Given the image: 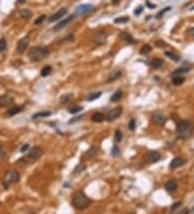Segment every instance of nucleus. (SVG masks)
<instances>
[{
  "label": "nucleus",
  "instance_id": "obj_38",
  "mask_svg": "<svg viewBox=\"0 0 194 214\" xmlns=\"http://www.w3.org/2000/svg\"><path fill=\"white\" fill-rule=\"evenodd\" d=\"M44 20H45V15H41V16L37 17V19H36V21H35V25L42 24V23L44 22Z\"/></svg>",
  "mask_w": 194,
  "mask_h": 214
},
{
  "label": "nucleus",
  "instance_id": "obj_49",
  "mask_svg": "<svg viewBox=\"0 0 194 214\" xmlns=\"http://www.w3.org/2000/svg\"><path fill=\"white\" fill-rule=\"evenodd\" d=\"M17 2L18 3H25L26 2V0H17Z\"/></svg>",
  "mask_w": 194,
  "mask_h": 214
},
{
  "label": "nucleus",
  "instance_id": "obj_12",
  "mask_svg": "<svg viewBox=\"0 0 194 214\" xmlns=\"http://www.w3.org/2000/svg\"><path fill=\"white\" fill-rule=\"evenodd\" d=\"M27 47H28V40L26 38L21 39L20 41L17 42V53L18 54H23L25 52V50L27 49Z\"/></svg>",
  "mask_w": 194,
  "mask_h": 214
},
{
  "label": "nucleus",
  "instance_id": "obj_8",
  "mask_svg": "<svg viewBox=\"0 0 194 214\" xmlns=\"http://www.w3.org/2000/svg\"><path fill=\"white\" fill-rule=\"evenodd\" d=\"M74 17H76V13H74V14H72V15H69V16L67 17V19L63 20L61 22L57 23V24L55 25L54 27H53V30H54V32H58V30L63 29V28H64L65 26H67V25H68L69 23H70L72 20H74Z\"/></svg>",
  "mask_w": 194,
  "mask_h": 214
},
{
  "label": "nucleus",
  "instance_id": "obj_3",
  "mask_svg": "<svg viewBox=\"0 0 194 214\" xmlns=\"http://www.w3.org/2000/svg\"><path fill=\"white\" fill-rule=\"evenodd\" d=\"M49 55V50L45 47H36L32 48L28 52V57L32 62H40Z\"/></svg>",
  "mask_w": 194,
  "mask_h": 214
},
{
  "label": "nucleus",
  "instance_id": "obj_23",
  "mask_svg": "<svg viewBox=\"0 0 194 214\" xmlns=\"http://www.w3.org/2000/svg\"><path fill=\"white\" fill-rule=\"evenodd\" d=\"M21 16L23 17V19H25V20H28V19H30L31 17V11L28 10V9H23V10H21L20 12Z\"/></svg>",
  "mask_w": 194,
  "mask_h": 214
},
{
  "label": "nucleus",
  "instance_id": "obj_32",
  "mask_svg": "<svg viewBox=\"0 0 194 214\" xmlns=\"http://www.w3.org/2000/svg\"><path fill=\"white\" fill-rule=\"evenodd\" d=\"M151 52V47H150L149 44H146V46H143V48H141V50H140V53L141 54H148V53H150Z\"/></svg>",
  "mask_w": 194,
  "mask_h": 214
},
{
  "label": "nucleus",
  "instance_id": "obj_16",
  "mask_svg": "<svg viewBox=\"0 0 194 214\" xmlns=\"http://www.w3.org/2000/svg\"><path fill=\"white\" fill-rule=\"evenodd\" d=\"M165 189L168 192H174L175 190L177 189V183L175 180H170L165 184Z\"/></svg>",
  "mask_w": 194,
  "mask_h": 214
},
{
  "label": "nucleus",
  "instance_id": "obj_50",
  "mask_svg": "<svg viewBox=\"0 0 194 214\" xmlns=\"http://www.w3.org/2000/svg\"><path fill=\"white\" fill-rule=\"evenodd\" d=\"M192 10H194V7H193V8H192Z\"/></svg>",
  "mask_w": 194,
  "mask_h": 214
},
{
  "label": "nucleus",
  "instance_id": "obj_31",
  "mask_svg": "<svg viewBox=\"0 0 194 214\" xmlns=\"http://www.w3.org/2000/svg\"><path fill=\"white\" fill-rule=\"evenodd\" d=\"M83 109V107L82 106H72V107H70L69 108V113L70 114H77V113H80V111Z\"/></svg>",
  "mask_w": 194,
  "mask_h": 214
},
{
  "label": "nucleus",
  "instance_id": "obj_7",
  "mask_svg": "<svg viewBox=\"0 0 194 214\" xmlns=\"http://www.w3.org/2000/svg\"><path fill=\"white\" fill-rule=\"evenodd\" d=\"M121 114H122V108H121V107H116V108L111 109V110L107 114L105 119L108 121H113V120H116L117 118H119L121 116Z\"/></svg>",
  "mask_w": 194,
  "mask_h": 214
},
{
  "label": "nucleus",
  "instance_id": "obj_17",
  "mask_svg": "<svg viewBox=\"0 0 194 214\" xmlns=\"http://www.w3.org/2000/svg\"><path fill=\"white\" fill-rule=\"evenodd\" d=\"M121 75H122V71L121 70H119V69H117V70H114V71H112L110 75H109V77H108V82H113V81H116L117 79H119L121 77Z\"/></svg>",
  "mask_w": 194,
  "mask_h": 214
},
{
  "label": "nucleus",
  "instance_id": "obj_15",
  "mask_svg": "<svg viewBox=\"0 0 194 214\" xmlns=\"http://www.w3.org/2000/svg\"><path fill=\"white\" fill-rule=\"evenodd\" d=\"M183 163H184V160L182 159V158L176 157V158H174L172 161H170L169 167H170V169H177V168L181 167Z\"/></svg>",
  "mask_w": 194,
  "mask_h": 214
},
{
  "label": "nucleus",
  "instance_id": "obj_37",
  "mask_svg": "<svg viewBox=\"0 0 194 214\" xmlns=\"http://www.w3.org/2000/svg\"><path fill=\"white\" fill-rule=\"evenodd\" d=\"M7 49V41H5L3 38L0 39V52H3Z\"/></svg>",
  "mask_w": 194,
  "mask_h": 214
},
{
  "label": "nucleus",
  "instance_id": "obj_4",
  "mask_svg": "<svg viewBox=\"0 0 194 214\" xmlns=\"http://www.w3.org/2000/svg\"><path fill=\"white\" fill-rule=\"evenodd\" d=\"M3 181H5V188L8 189V184H14V183H17L20 181V173L16 170H9L5 174Z\"/></svg>",
  "mask_w": 194,
  "mask_h": 214
},
{
  "label": "nucleus",
  "instance_id": "obj_25",
  "mask_svg": "<svg viewBox=\"0 0 194 214\" xmlns=\"http://www.w3.org/2000/svg\"><path fill=\"white\" fill-rule=\"evenodd\" d=\"M51 71H52V67L49 66V65H47V66H44L43 68L41 69L40 75H41L42 77H47V76H49V75L51 74Z\"/></svg>",
  "mask_w": 194,
  "mask_h": 214
},
{
  "label": "nucleus",
  "instance_id": "obj_46",
  "mask_svg": "<svg viewBox=\"0 0 194 214\" xmlns=\"http://www.w3.org/2000/svg\"><path fill=\"white\" fill-rule=\"evenodd\" d=\"M188 34L191 35V36H194V27L189 28V30H188Z\"/></svg>",
  "mask_w": 194,
  "mask_h": 214
},
{
  "label": "nucleus",
  "instance_id": "obj_41",
  "mask_svg": "<svg viewBox=\"0 0 194 214\" xmlns=\"http://www.w3.org/2000/svg\"><path fill=\"white\" fill-rule=\"evenodd\" d=\"M143 5H139V7H138L137 9H136V10L134 11V13H135L136 15H139L140 13L143 12Z\"/></svg>",
  "mask_w": 194,
  "mask_h": 214
},
{
  "label": "nucleus",
  "instance_id": "obj_47",
  "mask_svg": "<svg viewBox=\"0 0 194 214\" xmlns=\"http://www.w3.org/2000/svg\"><path fill=\"white\" fill-rule=\"evenodd\" d=\"M147 3H148V7H149L150 9H155V8H156V5H152V3H150L149 1H147Z\"/></svg>",
  "mask_w": 194,
  "mask_h": 214
},
{
  "label": "nucleus",
  "instance_id": "obj_2",
  "mask_svg": "<svg viewBox=\"0 0 194 214\" xmlns=\"http://www.w3.org/2000/svg\"><path fill=\"white\" fill-rule=\"evenodd\" d=\"M71 203L74 206V208H76L77 210H84L91 204V200L89 199V197L83 192L78 190V192H74V195H72Z\"/></svg>",
  "mask_w": 194,
  "mask_h": 214
},
{
  "label": "nucleus",
  "instance_id": "obj_9",
  "mask_svg": "<svg viewBox=\"0 0 194 214\" xmlns=\"http://www.w3.org/2000/svg\"><path fill=\"white\" fill-rule=\"evenodd\" d=\"M42 154H43L42 148L39 147V146H35V147H32L31 149L29 150V153H28V157H29L30 159H32V160H38L42 156Z\"/></svg>",
  "mask_w": 194,
  "mask_h": 214
},
{
  "label": "nucleus",
  "instance_id": "obj_24",
  "mask_svg": "<svg viewBox=\"0 0 194 214\" xmlns=\"http://www.w3.org/2000/svg\"><path fill=\"white\" fill-rule=\"evenodd\" d=\"M48 116H51V111H39V113H36L32 116V119H38V118H41V117H48Z\"/></svg>",
  "mask_w": 194,
  "mask_h": 214
},
{
  "label": "nucleus",
  "instance_id": "obj_39",
  "mask_svg": "<svg viewBox=\"0 0 194 214\" xmlns=\"http://www.w3.org/2000/svg\"><path fill=\"white\" fill-rule=\"evenodd\" d=\"M86 155H87V157L89 158H93L94 156H96V149L95 148H91V149L86 153Z\"/></svg>",
  "mask_w": 194,
  "mask_h": 214
},
{
  "label": "nucleus",
  "instance_id": "obj_40",
  "mask_svg": "<svg viewBox=\"0 0 194 214\" xmlns=\"http://www.w3.org/2000/svg\"><path fill=\"white\" fill-rule=\"evenodd\" d=\"M111 153H112L113 157H117V156L120 155V149H119L117 146H113V147H112V151H111Z\"/></svg>",
  "mask_w": 194,
  "mask_h": 214
},
{
  "label": "nucleus",
  "instance_id": "obj_19",
  "mask_svg": "<svg viewBox=\"0 0 194 214\" xmlns=\"http://www.w3.org/2000/svg\"><path fill=\"white\" fill-rule=\"evenodd\" d=\"M104 120H105V116L101 113H95L92 116V121H94V122H101Z\"/></svg>",
  "mask_w": 194,
  "mask_h": 214
},
{
  "label": "nucleus",
  "instance_id": "obj_29",
  "mask_svg": "<svg viewBox=\"0 0 194 214\" xmlns=\"http://www.w3.org/2000/svg\"><path fill=\"white\" fill-rule=\"evenodd\" d=\"M121 97H122V91L118 90V91L114 92V94L111 96V102H118Z\"/></svg>",
  "mask_w": 194,
  "mask_h": 214
},
{
  "label": "nucleus",
  "instance_id": "obj_22",
  "mask_svg": "<svg viewBox=\"0 0 194 214\" xmlns=\"http://www.w3.org/2000/svg\"><path fill=\"white\" fill-rule=\"evenodd\" d=\"M22 110H23L22 106H15V107H12L11 109L8 110V115L9 116H14V115H16V114L21 113Z\"/></svg>",
  "mask_w": 194,
  "mask_h": 214
},
{
  "label": "nucleus",
  "instance_id": "obj_1",
  "mask_svg": "<svg viewBox=\"0 0 194 214\" xmlns=\"http://www.w3.org/2000/svg\"><path fill=\"white\" fill-rule=\"evenodd\" d=\"M194 131V124L193 122L189 120H182L177 124L176 128V134L177 138L180 140H186V138H190L193 134Z\"/></svg>",
  "mask_w": 194,
  "mask_h": 214
},
{
  "label": "nucleus",
  "instance_id": "obj_45",
  "mask_svg": "<svg viewBox=\"0 0 194 214\" xmlns=\"http://www.w3.org/2000/svg\"><path fill=\"white\" fill-rule=\"evenodd\" d=\"M180 206H181V202H176V203H174V206L172 207V210L173 211H175V210L177 209V208H179Z\"/></svg>",
  "mask_w": 194,
  "mask_h": 214
},
{
  "label": "nucleus",
  "instance_id": "obj_14",
  "mask_svg": "<svg viewBox=\"0 0 194 214\" xmlns=\"http://www.w3.org/2000/svg\"><path fill=\"white\" fill-rule=\"evenodd\" d=\"M161 159V155L157 151H150L147 155V160L149 163H155Z\"/></svg>",
  "mask_w": 194,
  "mask_h": 214
},
{
  "label": "nucleus",
  "instance_id": "obj_21",
  "mask_svg": "<svg viewBox=\"0 0 194 214\" xmlns=\"http://www.w3.org/2000/svg\"><path fill=\"white\" fill-rule=\"evenodd\" d=\"M151 66L154 69H159L163 66V61L160 59H153L152 62H151Z\"/></svg>",
  "mask_w": 194,
  "mask_h": 214
},
{
  "label": "nucleus",
  "instance_id": "obj_10",
  "mask_svg": "<svg viewBox=\"0 0 194 214\" xmlns=\"http://www.w3.org/2000/svg\"><path fill=\"white\" fill-rule=\"evenodd\" d=\"M67 9H65V8H63V9H61L59 11H57L56 13H54V14H52L51 16L49 17V22L52 23V22H56V21H58L59 19H61V17L64 16V15L67 14Z\"/></svg>",
  "mask_w": 194,
  "mask_h": 214
},
{
  "label": "nucleus",
  "instance_id": "obj_26",
  "mask_svg": "<svg viewBox=\"0 0 194 214\" xmlns=\"http://www.w3.org/2000/svg\"><path fill=\"white\" fill-rule=\"evenodd\" d=\"M165 55H166V56H168L169 59H172L173 61H175V62H179L180 61V56H179V55H177V54H175L174 52L166 51V52H165Z\"/></svg>",
  "mask_w": 194,
  "mask_h": 214
},
{
  "label": "nucleus",
  "instance_id": "obj_33",
  "mask_svg": "<svg viewBox=\"0 0 194 214\" xmlns=\"http://www.w3.org/2000/svg\"><path fill=\"white\" fill-rule=\"evenodd\" d=\"M123 138V135H122V132H121L120 130H117L116 131V134H114V140H116L117 143L121 142Z\"/></svg>",
  "mask_w": 194,
  "mask_h": 214
},
{
  "label": "nucleus",
  "instance_id": "obj_6",
  "mask_svg": "<svg viewBox=\"0 0 194 214\" xmlns=\"http://www.w3.org/2000/svg\"><path fill=\"white\" fill-rule=\"evenodd\" d=\"M152 120L154 123H156L157 126H164L166 122V117L164 116V114L161 111H154L152 115Z\"/></svg>",
  "mask_w": 194,
  "mask_h": 214
},
{
  "label": "nucleus",
  "instance_id": "obj_34",
  "mask_svg": "<svg viewBox=\"0 0 194 214\" xmlns=\"http://www.w3.org/2000/svg\"><path fill=\"white\" fill-rule=\"evenodd\" d=\"M5 154H7V151H5V145L0 143V160L3 159V158L5 157Z\"/></svg>",
  "mask_w": 194,
  "mask_h": 214
},
{
  "label": "nucleus",
  "instance_id": "obj_43",
  "mask_svg": "<svg viewBox=\"0 0 194 214\" xmlns=\"http://www.w3.org/2000/svg\"><path fill=\"white\" fill-rule=\"evenodd\" d=\"M28 148H29V144H25V145H23L22 147H21V153H25Z\"/></svg>",
  "mask_w": 194,
  "mask_h": 214
},
{
  "label": "nucleus",
  "instance_id": "obj_35",
  "mask_svg": "<svg viewBox=\"0 0 194 214\" xmlns=\"http://www.w3.org/2000/svg\"><path fill=\"white\" fill-rule=\"evenodd\" d=\"M71 97H72L71 94H68V95L61 96V104H66V103H68L69 100L71 99Z\"/></svg>",
  "mask_w": 194,
  "mask_h": 214
},
{
  "label": "nucleus",
  "instance_id": "obj_36",
  "mask_svg": "<svg viewBox=\"0 0 194 214\" xmlns=\"http://www.w3.org/2000/svg\"><path fill=\"white\" fill-rule=\"evenodd\" d=\"M85 168H86V165H84V163H80V165H78V167L74 169V173H80V172H82L83 170H85Z\"/></svg>",
  "mask_w": 194,
  "mask_h": 214
},
{
  "label": "nucleus",
  "instance_id": "obj_48",
  "mask_svg": "<svg viewBox=\"0 0 194 214\" xmlns=\"http://www.w3.org/2000/svg\"><path fill=\"white\" fill-rule=\"evenodd\" d=\"M111 2H112V5H119V3L121 2V0H111Z\"/></svg>",
  "mask_w": 194,
  "mask_h": 214
},
{
  "label": "nucleus",
  "instance_id": "obj_30",
  "mask_svg": "<svg viewBox=\"0 0 194 214\" xmlns=\"http://www.w3.org/2000/svg\"><path fill=\"white\" fill-rule=\"evenodd\" d=\"M101 95V92H96V93H92L89 95V97H87V101L89 102H92V101H95V100H97L99 97V96Z\"/></svg>",
  "mask_w": 194,
  "mask_h": 214
},
{
  "label": "nucleus",
  "instance_id": "obj_27",
  "mask_svg": "<svg viewBox=\"0 0 194 214\" xmlns=\"http://www.w3.org/2000/svg\"><path fill=\"white\" fill-rule=\"evenodd\" d=\"M183 81H184L183 77L174 76V78H173V83H174V86H180V84L183 83Z\"/></svg>",
  "mask_w": 194,
  "mask_h": 214
},
{
  "label": "nucleus",
  "instance_id": "obj_13",
  "mask_svg": "<svg viewBox=\"0 0 194 214\" xmlns=\"http://www.w3.org/2000/svg\"><path fill=\"white\" fill-rule=\"evenodd\" d=\"M13 104V99L9 95L0 96V106L1 107H9Z\"/></svg>",
  "mask_w": 194,
  "mask_h": 214
},
{
  "label": "nucleus",
  "instance_id": "obj_42",
  "mask_svg": "<svg viewBox=\"0 0 194 214\" xmlns=\"http://www.w3.org/2000/svg\"><path fill=\"white\" fill-rule=\"evenodd\" d=\"M135 128H136L135 120H134V119H132V120H130V129L133 131V130H135Z\"/></svg>",
  "mask_w": 194,
  "mask_h": 214
},
{
  "label": "nucleus",
  "instance_id": "obj_11",
  "mask_svg": "<svg viewBox=\"0 0 194 214\" xmlns=\"http://www.w3.org/2000/svg\"><path fill=\"white\" fill-rule=\"evenodd\" d=\"M92 10H93V5H81L77 8L74 13H77V14H85V13L90 12Z\"/></svg>",
  "mask_w": 194,
  "mask_h": 214
},
{
  "label": "nucleus",
  "instance_id": "obj_20",
  "mask_svg": "<svg viewBox=\"0 0 194 214\" xmlns=\"http://www.w3.org/2000/svg\"><path fill=\"white\" fill-rule=\"evenodd\" d=\"M190 70V67H187V66H182V67H180V68H178V69H176V70L173 73V75L174 76H179V75H182V74H186V73H188V71Z\"/></svg>",
  "mask_w": 194,
  "mask_h": 214
},
{
  "label": "nucleus",
  "instance_id": "obj_28",
  "mask_svg": "<svg viewBox=\"0 0 194 214\" xmlns=\"http://www.w3.org/2000/svg\"><path fill=\"white\" fill-rule=\"evenodd\" d=\"M130 21V17L128 16H121V17H117L116 20H114V23L117 24H125Z\"/></svg>",
  "mask_w": 194,
  "mask_h": 214
},
{
  "label": "nucleus",
  "instance_id": "obj_5",
  "mask_svg": "<svg viewBox=\"0 0 194 214\" xmlns=\"http://www.w3.org/2000/svg\"><path fill=\"white\" fill-rule=\"evenodd\" d=\"M108 37V32H105V30H96L92 35V40L93 42H95L96 44H105L106 40Z\"/></svg>",
  "mask_w": 194,
  "mask_h": 214
},
{
  "label": "nucleus",
  "instance_id": "obj_44",
  "mask_svg": "<svg viewBox=\"0 0 194 214\" xmlns=\"http://www.w3.org/2000/svg\"><path fill=\"white\" fill-rule=\"evenodd\" d=\"M168 10H170V8H166V9H164L163 11H161L160 13H159V15H157V19H160L161 16H163V14H164L166 11H168Z\"/></svg>",
  "mask_w": 194,
  "mask_h": 214
},
{
  "label": "nucleus",
  "instance_id": "obj_18",
  "mask_svg": "<svg viewBox=\"0 0 194 214\" xmlns=\"http://www.w3.org/2000/svg\"><path fill=\"white\" fill-rule=\"evenodd\" d=\"M120 38L122 40H124V41L128 42V43H135V39H134L130 34H127L126 32H121Z\"/></svg>",
  "mask_w": 194,
  "mask_h": 214
}]
</instances>
